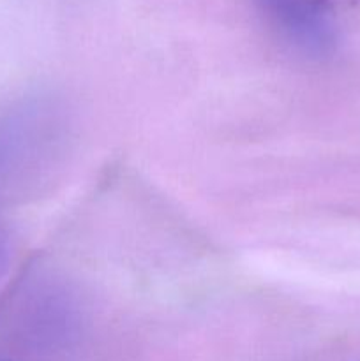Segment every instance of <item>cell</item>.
Segmentation results:
<instances>
[{
  "instance_id": "1",
  "label": "cell",
  "mask_w": 360,
  "mask_h": 361,
  "mask_svg": "<svg viewBox=\"0 0 360 361\" xmlns=\"http://www.w3.org/2000/svg\"><path fill=\"white\" fill-rule=\"evenodd\" d=\"M261 4L300 44L325 49L334 41V23L327 0H261Z\"/></svg>"
},
{
  "instance_id": "2",
  "label": "cell",
  "mask_w": 360,
  "mask_h": 361,
  "mask_svg": "<svg viewBox=\"0 0 360 361\" xmlns=\"http://www.w3.org/2000/svg\"><path fill=\"white\" fill-rule=\"evenodd\" d=\"M6 261H7V240L4 236L2 229H0V274H2L4 267H6Z\"/></svg>"
}]
</instances>
